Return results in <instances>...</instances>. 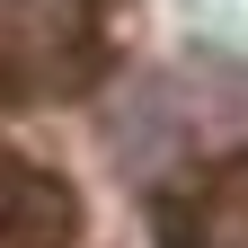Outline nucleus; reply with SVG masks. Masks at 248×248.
Here are the masks:
<instances>
[{"instance_id":"f03ea898","label":"nucleus","mask_w":248,"mask_h":248,"mask_svg":"<svg viewBox=\"0 0 248 248\" xmlns=\"http://www.w3.org/2000/svg\"><path fill=\"white\" fill-rule=\"evenodd\" d=\"M160 248H248V151H222L160 195Z\"/></svg>"},{"instance_id":"7ed1b4c3","label":"nucleus","mask_w":248,"mask_h":248,"mask_svg":"<svg viewBox=\"0 0 248 248\" xmlns=\"http://www.w3.org/2000/svg\"><path fill=\"white\" fill-rule=\"evenodd\" d=\"M71 222H80L71 186L45 177V169H27L18 151L0 142V248H71Z\"/></svg>"},{"instance_id":"f257e3e1","label":"nucleus","mask_w":248,"mask_h":248,"mask_svg":"<svg viewBox=\"0 0 248 248\" xmlns=\"http://www.w3.org/2000/svg\"><path fill=\"white\" fill-rule=\"evenodd\" d=\"M107 71V0H0V98H80Z\"/></svg>"}]
</instances>
